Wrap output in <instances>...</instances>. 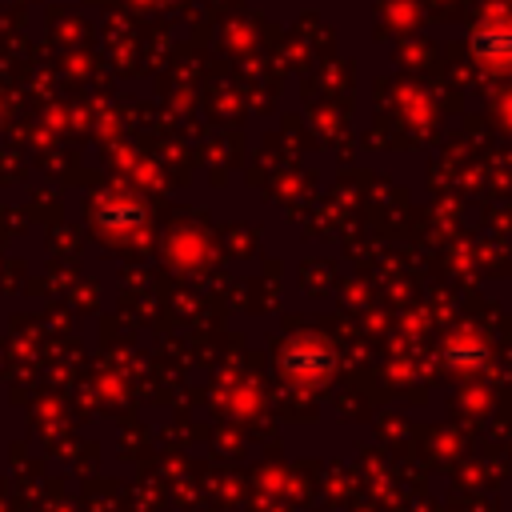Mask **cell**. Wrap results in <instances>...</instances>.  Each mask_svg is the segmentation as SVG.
Here are the masks:
<instances>
[{
    "mask_svg": "<svg viewBox=\"0 0 512 512\" xmlns=\"http://www.w3.org/2000/svg\"><path fill=\"white\" fill-rule=\"evenodd\" d=\"M472 52L484 64L512 68V16H488L472 28Z\"/></svg>",
    "mask_w": 512,
    "mask_h": 512,
    "instance_id": "1",
    "label": "cell"
},
{
    "mask_svg": "<svg viewBox=\"0 0 512 512\" xmlns=\"http://www.w3.org/2000/svg\"><path fill=\"white\" fill-rule=\"evenodd\" d=\"M448 360H452V364H484V348H476V344H468V348H452Z\"/></svg>",
    "mask_w": 512,
    "mask_h": 512,
    "instance_id": "2",
    "label": "cell"
}]
</instances>
